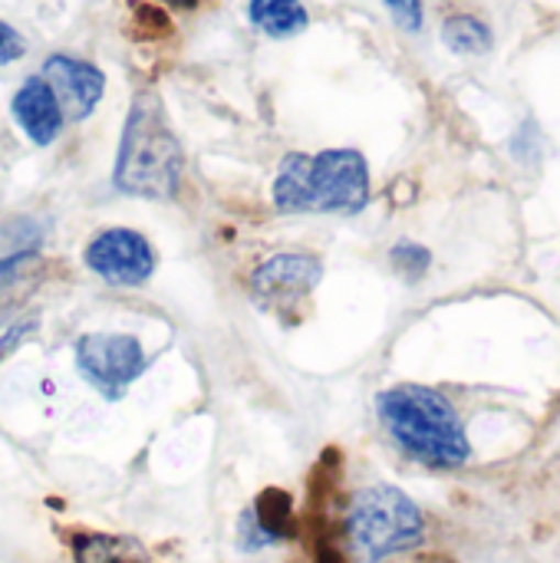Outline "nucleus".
<instances>
[{
	"mask_svg": "<svg viewBox=\"0 0 560 563\" xmlns=\"http://www.w3.org/2000/svg\"><path fill=\"white\" fill-rule=\"evenodd\" d=\"M185 148L165 115V102L155 89L132 96L112 181L122 195L165 201L182 188Z\"/></svg>",
	"mask_w": 560,
	"mask_h": 563,
	"instance_id": "nucleus-1",
	"label": "nucleus"
},
{
	"mask_svg": "<svg viewBox=\"0 0 560 563\" xmlns=\"http://www.w3.org/2000/svg\"><path fill=\"white\" fill-rule=\"evenodd\" d=\"M271 198L284 214H360L370 205V165L356 148L294 152L281 162Z\"/></svg>",
	"mask_w": 560,
	"mask_h": 563,
	"instance_id": "nucleus-2",
	"label": "nucleus"
},
{
	"mask_svg": "<svg viewBox=\"0 0 560 563\" xmlns=\"http://www.w3.org/2000/svg\"><path fill=\"white\" fill-rule=\"evenodd\" d=\"M376 412L393 442L429 468H459L472 455L469 432L455 406L429 386H393L376 396Z\"/></svg>",
	"mask_w": 560,
	"mask_h": 563,
	"instance_id": "nucleus-3",
	"label": "nucleus"
},
{
	"mask_svg": "<svg viewBox=\"0 0 560 563\" xmlns=\"http://www.w3.org/2000/svg\"><path fill=\"white\" fill-rule=\"evenodd\" d=\"M343 531L363 561L376 563L419 548L426 538V518L406 492L393 485H373L350 501Z\"/></svg>",
	"mask_w": 560,
	"mask_h": 563,
	"instance_id": "nucleus-4",
	"label": "nucleus"
},
{
	"mask_svg": "<svg viewBox=\"0 0 560 563\" xmlns=\"http://www.w3.org/2000/svg\"><path fill=\"white\" fill-rule=\"evenodd\" d=\"M79 376L106 399L116 402L145 373L149 356L139 336L129 333H83L73 346Z\"/></svg>",
	"mask_w": 560,
	"mask_h": 563,
	"instance_id": "nucleus-5",
	"label": "nucleus"
},
{
	"mask_svg": "<svg viewBox=\"0 0 560 563\" xmlns=\"http://www.w3.org/2000/svg\"><path fill=\"white\" fill-rule=\"evenodd\" d=\"M320 280H323L320 257L304 251H281L254 267L251 294L264 310L281 317H297V307L320 287Z\"/></svg>",
	"mask_w": 560,
	"mask_h": 563,
	"instance_id": "nucleus-6",
	"label": "nucleus"
},
{
	"mask_svg": "<svg viewBox=\"0 0 560 563\" xmlns=\"http://www.w3.org/2000/svg\"><path fill=\"white\" fill-rule=\"evenodd\" d=\"M83 264L112 287H142L155 274V247L132 228H106L86 244Z\"/></svg>",
	"mask_w": 560,
	"mask_h": 563,
	"instance_id": "nucleus-7",
	"label": "nucleus"
},
{
	"mask_svg": "<svg viewBox=\"0 0 560 563\" xmlns=\"http://www.w3.org/2000/svg\"><path fill=\"white\" fill-rule=\"evenodd\" d=\"M43 82L53 89L63 119H73V122L92 115V109L99 106V99L106 92L102 69L86 59L66 56V53H53L43 63Z\"/></svg>",
	"mask_w": 560,
	"mask_h": 563,
	"instance_id": "nucleus-8",
	"label": "nucleus"
},
{
	"mask_svg": "<svg viewBox=\"0 0 560 563\" xmlns=\"http://www.w3.org/2000/svg\"><path fill=\"white\" fill-rule=\"evenodd\" d=\"M297 534H300V525L294 515V498L284 488L261 492L257 501L238 521V548L248 554L271 548V544L294 541Z\"/></svg>",
	"mask_w": 560,
	"mask_h": 563,
	"instance_id": "nucleus-9",
	"label": "nucleus"
},
{
	"mask_svg": "<svg viewBox=\"0 0 560 563\" xmlns=\"http://www.w3.org/2000/svg\"><path fill=\"white\" fill-rule=\"evenodd\" d=\"M10 112L17 119V125L23 129V135L33 142V145H50L56 142V135L63 132V112H59V102L53 96V89L43 82V76H33L26 79L13 102H10Z\"/></svg>",
	"mask_w": 560,
	"mask_h": 563,
	"instance_id": "nucleus-10",
	"label": "nucleus"
},
{
	"mask_svg": "<svg viewBox=\"0 0 560 563\" xmlns=\"http://www.w3.org/2000/svg\"><path fill=\"white\" fill-rule=\"evenodd\" d=\"M50 277V261L36 251H17L0 257V323H7Z\"/></svg>",
	"mask_w": 560,
	"mask_h": 563,
	"instance_id": "nucleus-11",
	"label": "nucleus"
},
{
	"mask_svg": "<svg viewBox=\"0 0 560 563\" xmlns=\"http://www.w3.org/2000/svg\"><path fill=\"white\" fill-rule=\"evenodd\" d=\"M248 20L274 36V40H287V36H297L307 30L310 23V13L300 0H251L248 3Z\"/></svg>",
	"mask_w": 560,
	"mask_h": 563,
	"instance_id": "nucleus-12",
	"label": "nucleus"
},
{
	"mask_svg": "<svg viewBox=\"0 0 560 563\" xmlns=\"http://www.w3.org/2000/svg\"><path fill=\"white\" fill-rule=\"evenodd\" d=\"M73 561L76 563H149V554L132 538L116 534H76L73 538Z\"/></svg>",
	"mask_w": 560,
	"mask_h": 563,
	"instance_id": "nucleus-13",
	"label": "nucleus"
},
{
	"mask_svg": "<svg viewBox=\"0 0 560 563\" xmlns=\"http://www.w3.org/2000/svg\"><path fill=\"white\" fill-rule=\"evenodd\" d=\"M442 43L459 53V56H482L492 49L495 36H492V26L475 16V13H452L446 23H442Z\"/></svg>",
	"mask_w": 560,
	"mask_h": 563,
	"instance_id": "nucleus-14",
	"label": "nucleus"
},
{
	"mask_svg": "<svg viewBox=\"0 0 560 563\" xmlns=\"http://www.w3.org/2000/svg\"><path fill=\"white\" fill-rule=\"evenodd\" d=\"M389 264H393V271H396L399 277L419 280V277L429 274L432 254H429V247H422V244H416V241H399V244L389 251Z\"/></svg>",
	"mask_w": 560,
	"mask_h": 563,
	"instance_id": "nucleus-15",
	"label": "nucleus"
},
{
	"mask_svg": "<svg viewBox=\"0 0 560 563\" xmlns=\"http://www.w3.org/2000/svg\"><path fill=\"white\" fill-rule=\"evenodd\" d=\"M132 13H135V33H139V40H158V36H165L172 30L165 10L155 7V3H135Z\"/></svg>",
	"mask_w": 560,
	"mask_h": 563,
	"instance_id": "nucleus-16",
	"label": "nucleus"
},
{
	"mask_svg": "<svg viewBox=\"0 0 560 563\" xmlns=\"http://www.w3.org/2000/svg\"><path fill=\"white\" fill-rule=\"evenodd\" d=\"M383 3L393 13L399 30H406V33L422 30V0H383Z\"/></svg>",
	"mask_w": 560,
	"mask_h": 563,
	"instance_id": "nucleus-17",
	"label": "nucleus"
},
{
	"mask_svg": "<svg viewBox=\"0 0 560 563\" xmlns=\"http://www.w3.org/2000/svg\"><path fill=\"white\" fill-rule=\"evenodd\" d=\"M26 53V40L20 36V30H13L10 23L0 20V66L17 63Z\"/></svg>",
	"mask_w": 560,
	"mask_h": 563,
	"instance_id": "nucleus-18",
	"label": "nucleus"
},
{
	"mask_svg": "<svg viewBox=\"0 0 560 563\" xmlns=\"http://www.w3.org/2000/svg\"><path fill=\"white\" fill-rule=\"evenodd\" d=\"M33 330H36V323H26V320L10 323V327H7V333H3V340H0V360L13 356V353L23 346V336H30Z\"/></svg>",
	"mask_w": 560,
	"mask_h": 563,
	"instance_id": "nucleus-19",
	"label": "nucleus"
},
{
	"mask_svg": "<svg viewBox=\"0 0 560 563\" xmlns=\"http://www.w3.org/2000/svg\"><path fill=\"white\" fill-rule=\"evenodd\" d=\"M165 3H172V7H195V3H201V0H165Z\"/></svg>",
	"mask_w": 560,
	"mask_h": 563,
	"instance_id": "nucleus-20",
	"label": "nucleus"
}]
</instances>
